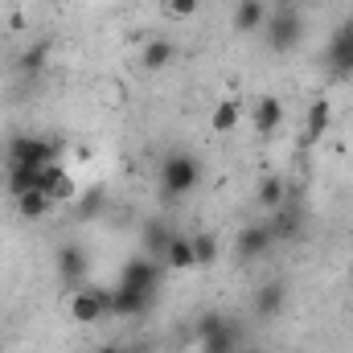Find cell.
<instances>
[{"label": "cell", "mask_w": 353, "mask_h": 353, "mask_svg": "<svg viewBox=\"0 0 353 353\" xmlns=\"http://www.w3.org/2000/svg\"><path fill=\"white\" fill-rule=\"evenodd\" d=\"M37 173H41V169H29V165H8V193H12V197H21V193L37 189Z\"/></svg>", "instance_id": "cell-23"}, {"label": "cell", "mask_w": 353, "mask_h": 353, "mask_svg": "<svg viewBox=\"0 0 353 353\" xmlns=\"http://www.w3.org/2000/svg\"><path fill=\"white\" fill-rule=\"evenodd\" d=\"M255 201H259L263 214H275V210L288 201V181L275 176V173H267L263 181H259V189H255Z\"/></svg>", "instance_id": "cell-18"}, {"label": "cell", "mask_w": 353, "mask_h": 353, "mask_svg": "<svg viewBox=\"0 0 353 353\" xmlns=\"http://www.w3.org/2000/svg\"><path fill=\"white\" fill-rule=\"evenodd\" d=\"M46 58H50V46H46V41H37V46H29V50L21 54V62H17V66H21V74H29V79H33V74H41Z\"/></svg>", "instance_id": "cell-24"}, {"label": "cell", "mask_w": 353, "mask_h": 353, "mask_svg": "<svg viewBox=\"0 0 353 353\" xmlns=\"http://www.w3.org/2000/svg\"><path fill=\"white\" fill-rule=\"evenodd\" d=\"M271 8H300V0H267Z\"/></svg>", "instance_id": "cell-28"}, {"label": "cell", "mask_w": 353, "mask_h": 353, "mask_svg": "<svg viewBox=\"0 0 353 353\" xmlns=\"http://www.w3.org/2000/svg\"><path fill=\"white\" fill-rule=\"evenodd\" d=\"M271 247H275V239H271L267 222H251V226H243V230H239V239H234V255H239L243 263L263 259Z\"/></svg>", "instance_id": "cell-6"}, {"label": "cell", "mask_w": 353, "mask_h": 353, "mask_svg": "<svg viewBox=\"0 0 353 353\" xmlns=\"http://www.w3.org/2000/svg\"><path fill=\"white\" fill-rule=\"evenodd\" d=\"M325 66L333 79H353V17L329 37L325 46Z\"/></svg>", "instance_id": "cell-4"}, {"label": "cell", "mask_w": 353, "mask_h": 353, "mask_svg": "<svg viewBox=\"0 0 353 353\" xmlns=\"http://www.w3.org/2000/svg\"><path fill=\"white\" fill-rule=\"evenodd\" d=\"M288 304V283L283 279H267L263 288L255 292V316L259 321H275Z\"/></svg>", "instance_id": "cell-11"}, {"label": "cell", "mask_w": 353, "mask_h": 353, "mask_svg": "<svg viewBox=\"0 0 353 353\" xmlns=\"http://www.w3.org/2000/svg\"><path fill=\"white\" fill-rule=\"evenodd\" d=\"M62 152L58 140H46V136H12L8 140V165H29V169H41V165H54Z\"/></svg>", "instance_id": "cell-3"}, {"label": "cell", "mask_w": 353, "mask_h": 353, "mask_svg": "<svg viewBox=\"0 0 353 353\" xmlns=\"http://www.w3.org/2000/svg\"><path fill=\"white\" fill-rule=\"evenodd\" d=\"M279 119H283V103L275 99V94H263L255 107H251V123H255V132L259 136H275V128H279Z\"/></svg>", "instance_id": "cell-14"}, {"label": "cell", "mask_w": 353, "mask_h": 353, "mask_svg": "<svg viewBox=\"0 0 353 353\" xmlns=\"http://www.w3.org/2000/svg\"><path fill=\"white\" fill-rule=\"evenodd\" d=\"M350 279H353V271H350Z\"/></svg>", "instance_id": "cell-31"}, {"label": "cell", "mask_w": 353, "mask_h": 353, "mask_svg": "<svg viewBox=\"0 0 353 353\" xmlns=\"http://www.w3.org/2000/svg\"><path fill=\"white\" fill-rule=\"evenodd\" d=\"M239 353H263V350H251V345H243V350H239Z\"/></svg>", "instance_id": "cell-30"}, {"label": "cell", "mask_w": 353, "mask_h": 353, "mask_svg": "<svg viewBox=\"0 0 353 353\" xmlns=\"http://www.w3.org/2000/svg\"><path fill=\"white\" fill-rule=\"evenodd\" d=\"M267 12H271V4H267V0H239V4H234L230 25H234V33H255V29H263Z\"/></svg>", "instance_id": "cell-12"}, {"label": "cell", "mask_w": 353, "mask_h": 353, "mask_svg": "<svg viewBox=\"0 0 353 353\" xmlns=\"http://www.w3.org/2000/svg\"><path fill=\"white\" fill-rule=\"evenodd\" d=\"M197 345H201V353H239V350H243V341H239V329H234L230 321H226V325H222L218 333L201 337Z\"/></svg>", "instance_id": "cell-20"}, {"label": "cell", "mask_w": 353, "mask_h": 353, "mask_svg": "<svg viewBox=\"0 0 353 353\" xmlns=\"http://www.w3.org/2000/svg\"><path fill=\"white\" fill-rule=\"evenodd\" d=\"M161 263L169 267V271H193L197 267V259H193V234H176L173 230V243H169V251H165Z\"/></svg>", "instance_id": "cell-19"}, {"label": "cell", "mask_w": 353, "mask_h": 353, "mask_svg": "<svg viewBox=\"0 0 353 353\" xmlns=\"http://www.w3.org/2000/svg\"><path fill=\"white\" fill-rule=\"evenodd\" d=\"M161 271H165V263H157V259H148V255H136V259H128L123 271H119V288H132V292H157Z\"/></svg>", "instance_id": "cell-5"}, {"label": "cell", "mask_w": 353, "mask_h": 353, "mask_svg": "<svg viewBox=\"0 0 353 353\" xmlns=\"http://www.w3.org/2000/svg\"><path fill=\"white\" fill-rule=\"evenodd\" d=\"M267 230H271L275 243H292V239L304 230V214H300V205H296V201H283L275 214H267Z\"/></svg>", "instance_id": "cell-8"}, {"label": "cell", "mask_w": 353, "mask_h": 353, "mask_svg": "<svg viewBox=\"0 0 353 353\" xmlns=\"http://www.w3.org/2000/svg\"><path fill=\"white\" fill-rule=\"evenodd\" d=\"M169 12H173L176 21H185V17L197 12V0H169Z\"/></svg>", "instance_id": "cell-27"}, {"label": "cell", "mask_w": 353, "mask_h": 353, "mask_svg": "<svg viewBox=\"0 0 353 353\" xmlns=\"http://www.w3.org/2000/svg\"><path fill=\"white\" fill-rule=\"evenodd\" d=\"M99 353H128V350H123V345H103Z\"/></svg>", "instance_id": "cell-29"}, {"label": "cell", "mask_w": 353, "mask_h": 353, "mask_svg": "<svg viewBox=\"0 0 353 353\" xmlns=\"http://www.w3.org/2000/svg\"><path fill=\"white\" fill-rule=\"evenodd\" d=\"M58 275H62L70 288H83V283H87L90 259H87V251H83L79 243H66V247L58 251Z\"/></svg>", "instance_id": "cell-10"}, {"label": "cell", "mask_w": 353, "mask_h": 353, "mask_svg": "<svg viewBox=\"0 0 353 353\" xmlns=\"http://www.w3.org/2000/svg\"><path fill=\"white\" fill-rule=\"evenodd\" d=\"M103 205H107V189H103V185H94V189H87V193H79V197H74V214H79L83 222L99 218V214H103Z\"/></svg>", "instance_id": "cell-22"}, {"label": "cell", "mask_w": 353, "mask_h": 353, "mask_svg": "<svg viewBox=\"0 0 353 353\" xmlns=\"http://www.w3.org/2000/svg\"><path fill=\"white\" fill-rule=\"evenodd\" d=\"M173 58H176V46L169 41V37H157V41H148V46H144V54H140L144 70H165Z\"/></svg>", "instance_id": "cell-21"}, {"label": "cell", "mask_w": 353, "mask_h": 353, "mask_svg": "<svg viewBox=\"0 0 353 353\" xmlns=\"http://www.w3.org/2000/svg\"><path fill=\"white\" fill-rule=\"evenodd\" d=\"M12 205H17V214H21L25 222H41V218H50V214L58 210V201H54L50 193H41V189H29V193L12 197Z\"/></svg>", "instance_id": "cell-13"}, {"label": "cell", "mask_w": 353, "mask_h": 353, "mask_svg": "<svg viewBox=\"0 0 353 353\" xmlns=\"http://www.w3.org/2000/svg\"><path fill=\"white\" fill-rule=\"evenodd\" d=\"M193 259H197V267H210L218 259V239L214 234H193Z\"/></svg>", "instance_id": "cell-25"}, {"label": "cell", "mask_w": 353, "mask_h": 353, "mask_svg": "<svg viewBox=\"0 0 353 353\" xmlns=\"http://www.w3.org/2000/svg\"><path fill=\"white\" fill-rule=\"evenodd\" d=\"M169 243H173V226H169L165 218H148V222H144V255L161 263L165 251H169Z\"/></svg>", "instance_id": "cell-16"}, {"label": "cell", "mask_w": 353, "mask_h": 353, "mask_svg": "<svg viewBox=\"0 0 353 353\" xmlns=\"http://www.w3.org/2000/svg\"><path fill=\"white\" fill-rule=\"evenodd\" d=\"M222 325H226V316H222V312H214V308H210V312H201V316H197V341H201V337H210V333H218Z\"/></svg>", "instance_id": "cell-26"}, {"label": "cell", "mask_w": 353, "mask_h": 353, "mask_svg": "<svg viewBox=\"0 0 353 353\" xmlns=\"http://www.w3.org/2000/svg\"><path fill=\"white\" fill-rule=\"evenodd\" d=\"M329 123H333V107H329V99H316V103L308 107V119H304V144H308V148L321 144V140L329 136Z\"/></svg>", "instance_id": "cell-15"}, {"label": "cell", "mask_w": 353, "mask_h": 353, "mask_svg": "<svg viewBox=\"0 0 353 353\" xmlns=\"http://www.w3.org/2000/svg\"><path fill=\"white\" fill-rule=\"evenodd\" d=\"M70 316L79 325H94L107 316V292H90V288H74L70 296Z\"/></svg>", "instance_id": "cell-9"}, {"label": "cell", "mask_w": 353, "mask_h": 353, "mask_svg": "<svg viewBox=\"0 0 353 353\" xmlns=\"http://www.w3.org/2000/svg\"><path fill=\"white\" fill-rule=\"evenodd\" d=\"M239 123H243V103H239V99H222V103L210 111V132H214V136H230Z\"/></svg>", "instance_id": "cell-17"}, {"label": "cell", "mask_w": 353, "mask_h": 353, "mask_svg": "<svg viewBox=\"0 0 353 353\" xmlns=\"http://www.w3.org/2000/svg\"><path fill=\"white\" fill-rule=\"evenodd\" d=\"M197 185H201V165H197V157H189V152H169V157L161 161V193H165L169 201L193 193Z\"/></svg>", "instance_id": "cell-2"}, {"label": "cell", "mask_w": 353, "mask_h": 353, "mask_svg": "<svg viewBox=\"0 0 353 353\" xmlns=\"http://www.w3.org/2000/svg\"><path fill=\"white\" fill-rule=\"evenodd\" d=\"M152 304V292H132V288H119L107 292V316H119V321H132V316H144Z\"/></svg>", "instance_id": "cell-7"}, {"label": "cell", "mask_w": 353, "mask_h": 353, "mask_svg": "<svg viewBox=\"0 0 353 353\" xmlns=\"http://www.w3.org/2000/svg\"><path fill=\"white\" fill-rule=\"evenodd\" d=\"M263 37L271 54H292L304 41V17L300 8H271L263 21Z\"/></svg>", "instance_id": "cell-1"}]
</instances>
